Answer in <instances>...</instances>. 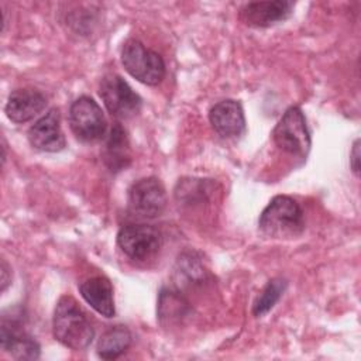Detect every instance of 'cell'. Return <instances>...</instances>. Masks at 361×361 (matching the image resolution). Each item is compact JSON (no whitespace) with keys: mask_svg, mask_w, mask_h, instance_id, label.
<instances>
[{"mask_svg":"<svg viewBox=\"0 0 361 361\" xmlns=\"http://www.w3.org/2000/svg\"><path fill=\"white\" fill-rule=\"evenodd\" d=\"M52 333L62 345L80 351L86 350L94 337V329L72 296H62L54 310Z\"/></svg>","mask_w":361,"mask_h":361,"instance_id":"obj_1","label":"cell"},{"mask_svg":"<svg viewBox=\"0 0 361 361\" xmlns=\"http://www.w3.org/2000/svg\"><path fill=\"white\" fill-rule=\"evenodd\" d=\"M258 226L268 237L295 238L305 230L303 210L292 197L278 195L262 210Z\"/></svg>","mask_w":361,"mask_h":361,"instance_id":"obj_2","label":"cell"},{"mask_svg":"<svg viewBox=\"0 0 361 361\" xmlns=\"http://www.w3.org/2000/svg\"><path fill=\"white\" fill-rule=\"evenodd\" d=\"M121 63L133 78L148 86H157L165 76L162 56L134 38L124 42Z\"/></svg>","mask_w":361,"mask_h":361,"instance_id":"obj_3","label":"cell"},{"mask_svg":"<svg viewBox=\"0 0 361 361\" xmlns=\"http://www.w3.org/2000/svg\"><path fill=\"white\" fill-rule=\"evenodd\" d=\"M274 142L282 151L296 155L306 157L310 149V133L306 126V118L300 107H289L272 131Z\"/></svg>","mask_w":361,"mask_h":361,"instance_id":"obj_4","label":"cell"},{"mask_svg":"<svg viewBox=\"0 0 361 361\" xmlns=\"http://www.w3.org/2000/svg\"><path fill=\"white\" fill-rule=\"evenodd\" d=\"M99 94L109 113L118 120L134 117L142 104L141 97L117 73H109L102 79Z\"/></svg>","mask_w":361,"mask_h":361,"instance_id":"obj_5","label":"cell"},{"mask_svg":"<svg viewBox=\"0 0 361 361\" xmlns=\"http://www.w3.org/2000/svg\"><path fill=\"white\" fill-rule=\"evenodd\" d=\"M69 126L78 140L93 142L103 138L107 121L100 106L92 97L80 96L69 107Z\"/></svg>","mask_w":361,"mask_h":361,"instance_id":"obj_6","label":"cell"},{"mask_svg":"<svg viewBox=\"0 0 361 361\" xmlns=\"http://www.w3.org/2000/svg\"><path fill=\"white\" fill-rule=\"evenodd\" d=\"M166 207V192L162 182L155 176L134 182L128 190V209L141 219H155Z\"/></svg>","mask_w":361,"mask_h":361,"instance_id":"obj_7","label":"cell"},{"mask_svg":"<svg viewBox=\"0 0 361 361\" xmlns=\"http://www.w3.org/2000/svg\"><path fill=\"white\" fill-rule=\"evenodd\" d=\"M117 244L130 259L145 261L159 251L162 237L154 226L127 224L118 230Z\"/></svg>","mask_w":361,"mask_h":361,"instance_id":"obj_8","label":"cell"},{"mask_svg":"<svg viewBox=\"0 0 361 361\" xmlns=\"http://www.w3.org/2000/svg\"><path fill=\"white\" fill-rule=\"evenodd\" d=\"M32 148L42 152H58L65 148L66 140L61 128V116L58 109H51L39 117L27 133Z\"/></svg>","mask_w":361,"mask_h":361,"instance_id":"obj_9","label":"cell"},{"mask_svg":"<svg viewBox=\"0 0 361 361\" xmlns=\"http://www.w3.org/2000/svg\"><path fill=\"white\" fill-rule=\"evenodd\" d=\"M292 1H252L240 10V17L251 27H269L286 20L292 14Z\"/></svg>","mask_w":361,"mask_h":361,"instance_id":"obj_10","label":"cell"},{"mask_svg":"<svg viewBox=\"0 0 361 361\" xmlns=\"http://www.w3.org/2000/svg\"><path fill=\"white\" fill-rule=\"evenodd\" d=\"M209 120L214 131L221 137H238L245 130L244 110L233 99L216 103L209 111Z\"/></svg>","mask_w":361,"mask_h":361,"instance_id":"obj_11","label":"cell"},{"mask_svg":"<svg viewBox=\"0 0 361 361\" xmlns=\"http://www.w3.org/2000/svg\"><path fill=\"white\" fill-rule=\"evenodd\" d=\"M47 106V97L35 89H16L10 93L4 111L17 124L37 117Z\"/></svg>","mask_w":361,"mask_h":361,"instance_id":"obj_12","label":"cell"},{"mask_svg":"<svg viewBox=\"0 0 361 361\" xmlns=\"http://www.w3.org/2000/svg\"><path fill=\"white\" fill-rule=\"evenodd\" d=\"M0 343L1 350L16 360H37L39 357V344L16 322L3 320Z\"/></svg>","mask_w":361,"mask_h":361,"instance_id":"obj_13","label":"cell"},{"mask_svg":"<svg viewBox=\"0 0 361 361\" xmlns=\"http://www.w3.org/2000/svg\"><path fill=\"white\" fill-rule=\"evenodd\" d=\"M79 292L90 307L104 317L116 314L111 282L106 276H92L79 285Z\"/></svg>","mask_w":361,"mask_h":361,"instance_id":"obj_14","label":"cell"},{"mask_svg":"<svg viewBox=\"0 0 361 361\" xmlns=\"http://www.w3.org/2000/svg\"><path fill=\"white\" fill-rule=\"evenodd\" d=\"M189 302L175 289L164 288L159 292L157 314L164 326L182 323L190 313Z\"/></svg>","mask_w":361,"mask_h":361,"instance_id":"obj_15","label":"cell"},{"mask_svg":"<svg viewBox=\"0 0 361 361\" xmlns=\"http://www.w3.org/2000/svg\"><path fill=\"white\" fill-rule=\"evenodd\" d=\"M131 341V331L126 326H111L97 341V355L103 360H116L130 348Z\"/></svg>","mask_w":361,"mask_h":361,"instance_id":"obj_16","label":"cell"},{"mask_svg":"<svg viewBox=\"0 0 361 361\" xmlns=\"http://www.w3.org/2000/svg\"><path fill=\"white\" fill-rule=\"evenodd\" d=\"M104 161L111 171H120L130 162L127 134L120 124H116L110 131L104 151Z\"/></svg>","mask_w":361,"mask_h":361,"instance_id":"obj_17","label":"cell"},{"mask_svg":"<svg viewBox=\"0 0 361 361\" xmlns=\"http://www.w3.org/2000/svg\"><path fill=\"white\" fill-rule=\"evenodd\" d=\"M286 289V281L282 278H274L271 279L262 292L258 295L252 305V314L257 317L265 316L274 306L275 303L281 299Z\"/></svg>","mask_w":361,"mask_h":361,"instance_id":"obj_18","label":"cell"},{"mask_svg":"<svg viewBox=\"0 0 361 361\" xmlns=\"http://www.w3.org/2000/svg\"><path fill=\"white\" fill-rule=\"evenodd\" d=\"M350 165L353 172L358 176L360 175V140H355L353 144V149L350 152Z\"/></svg>","mask_w":361,"mask_h":361,"instance_id":"obj_19","label":"cell"},{"mask_svg":"<svg viewBox=\"0 0 361 361\" xmlns=\"http://www.w3.org/2000/svg\"><path fill=\"white\" fill-rule=\"evenodd\" d=\"M0 272H1V292H4L6 288L8 286V283L11 282V275H10L11 274V268L8 267L6 259H1Z\"/></svg>","mask_w":361,"mask_h":361,"instance_id":"obj_20","label":"cell"}]
</instances>
